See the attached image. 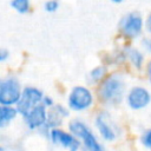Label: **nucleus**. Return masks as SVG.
<instances>
[{
  "instance_id": "nucleus-1",
  "label": "nucleus",
  "mask_w": 151,
  "mask_h": 151,
  "mask_svg": "<svg viewBox=\"0 0 151 151\" xmlns=\"http://www.w3.org/2000/svg\"><path fill=\"white\" fill-rule=\"evenodd\" d=\"M68 131L81 142L86 151H105L103 144L98 140L92 130L81 120H71L68 124Z\"/></svg>"
},
{
  "instance_id": "nucleus-2",
  "label": "nucleus",
  "mask_w": 151,
  "mask_h": 151,
  "mask_svg": "<svg viewBox=\"0 0 151 151\" xmlns=\"http://www.w3.org/2000/svg\"><path fill=\"white\" fill-rule=\"evenodd\" d=\"M123 93H124V83L122 78L118 76H112L107 78L99 87L100 99L110 104L119 103L123 98Z\"/></svg>"
},
{
  "instance_id": "nucleus-3",
  "label": "nucleus",
  "mask_w": 151,
  "mask_h": 151,
  "mask_svg": "<svg viewBox=\"0 0 151 151\" xmlns=\"http://www.w3.org/2000/svg\"><path fill=\"white\" fill-rule=\"evenodd\" d=\"M20 84L15 78H6L0 83V104L5 106L17 105L21 98Z\"/></svg>"
},
{
  "instance_id": "nucleus-4",
  "label": "nucleus",
  "mask_w": 151,
  "mask_h": 151,
  "mask_svg": "<svg viewBox=\"0 0 151 151\" xmlns=\"http://www.w3.org/2000/svg\"><path fill=\"white\" fill-rule=\"evenodd\" d=\"M48 138L55 146L63 147L67 151H79L81 146V142L76 136H73L70 131L66 132L59 127L50 130Z\"/></svg>"
},
{
  "instance_id": "nucleus-5",
  "label": "nucleus",
  "mask_w": 151,
  "mask_h": 151,
  "mask_svg": "<svg viewBox=\"0 0 151 151\" xmlns=\"http://www.w3.org/2000/svg\"><path fill=\"white\" fill-rule=\"evenodd\" d=\"M42 99H44V96L40 90H38L35 87H25L22 91L21 98L18 101L15 109L19 114L25 117L33 107L41 104Z\"/></svg>"
},
{
  "instance_id": "nucleus-6",
  "label": "nucleus",
  "mask_w": 151,
  "mask_h": 151,
  "mask_svg": "<svg viewBox=\"0 0 151 151\" xmlns=\"http://www.w3.org/2000/svg\"><path fill=\"white\" fill-rule=\"evenodd\" d=\"M93 103V96L91 91L84 86H76L72 88L68 96V107L73 111L87 110Z\"/></svg>"
},
{
  "instance_id": "nucleus-7",
  "label": "nucleus",
  "mask_w": 151,
  "mask_h": 151,
  "mask_svg": "<svg viewBox=\"0 0 151 151\" xmlns=\"http://www.w3.org/2000/svg\"><path fill=\"white\" fill-rule=\"evenodd\" d=\"M96 127L100 137L106 142H113L117 138V127L114 126L111 117L106 112H100L96 117Z\"/></svg>"
},
{
  "instance_id": "nucleus-8",
  "label": "nucleus",
  "mask_w": 151,
  "mask_h": 151,
  "mask_svg": "<svg viewBox=\"0 0 151 151\" xmlns=\"http://www.w3.org/2000/svg\"><path fill=\"white\" fill-rule=\"evenodd\" d=\"M47 117H48V112L46 111V106H44L42 104H39L35 107H33L27 113V116L24 117V119L29 130H35V129H42L46 126Z\"/></svg>"
},
{
  "instance_id": "nucleus-9",
  "label": "nucleus",
  "mask_w": 151,
  "mask_h": 151,
  "mask_svg": "<svg viewBox=\"0 0 151 151\" xmlns=\"http://www.w3.org/2000/svg\"><path fill=\"white\" fill-rule=\"evenodd\" d=\"M150 101L151 96L149 91L140 86L131 88V91L127 94V104L132 110H142L146 107Z\"/></svg>"
},
{
  "instance_id": "nucleus-10",
  "label": "nucleus",
  "mask_w": 151,
  "mask_h": 151,
  "mask_svg": "<svg viewBox=\"0 0 151 151\" xmlns=\"http://www.w3.org/2000/svg\"><path fill=\"white\" fill-rule=\"evenodd\" d=\"M142 25H143L142 18L134 13H131L122 20V31L124 32L125 35L132 38L139 34L142 29Z\"/></svg>"
},
{
  "instance_id": "nucleus-11",
  "label": "nucleus",
  "mask_w": 151,
  "mask_h": 151,
  "mask_svg": "<svg viewBox=\"0 0 151 151\" xmlns=\"http://www.w3.org/2000/svg\"><path fill=\"white\" fill-rule=\"evenodd\" d=\"M68 116V111L61 106V105H54L53 107H51V110L48 111V117H47V124L44 129H57L61 122H63V118L67 117Z\"/></svg>"
},
{
  "instance_id": "nucleus-12",
  "label": "nucleus",
  "mask_w": 151,
  "mask_h": 151,
  "mask_svg": "<svg viewBox=\"0 0 151 151\" xmlns=\"http://www.w3.org/2000/svg\"><path fill=\"white\" fill-rule=\"evenodd\" d=\"M18 114V111L13 106H5L1 105L0 107V127L7 126Z\"/></svg>"
},
{
  "instance_id": "nucleus-13",
  "label": "nucleus",
  "mask_w": 151,
  "mask_h": 151,
  "mask_svg": "<svg viewBox=\"0 0 151 151\" xmlns=\"http://www.w3.org/2000/svg\"><path fill=\"white\" fill-rule=\"evenodd\" d=\"M127 55H129L131 63L137 68H139L140 65H142V61H143V55L140 54V52L137 51V50H134V48H130V50H127Z\"/></svg>"
},
{
  "instance_id": "nucleus-14",
  "label": "nucleus",
  "mask_w": 151,
  "mask_h": 151,
  "mask_svg": "<svg viewBox=\"0 0 151 151\" xmlns=\"http://www.w3.org/2000/svg\"><path fill=\"white\" fill-rule=\"evenodd\" d=\"M11 6L19 13H26L29 8L28 0H12Z\"/></svg>"
},
{
  "instance_id": "nucleus-15",
  "label": "nucleus",
  "mask_w": 151,
  "mask_h": 151,
  "mask_svg": "<svg viewBox=\"0 0 151 151\" xmlns=\"http://www.w3.org/2000/svg\"><path fill=\"white\" fill-rule=\"evenodd\" d=\"M105 73H106V68L104 66H98V67H96L94 70L91 71L90 79H91V81H94L96 83V81L100 80L105 76Z\"/></svg>"
},
{
  "instance_id": "nucleus-16",
  "label": "nucleus",
  "mask_w": 151,
  "mask_h": 151,
  "mask_svg": "<svg viewBox=\"0 0 151 151\" xmlns=\"http://www.w3.org/2000/svg\"><path fill=\"white\" fill-rule=\"evenodd\" d=\"M140 143H142V145H143L145 149H147V150L151 151V129L146 130V131L140 136Z\"/></svg>"
},
{
  "instance_id": "nucleus-17",
  "label": "nucleus",
  "mask_w": 151,
  "mask_h": 151,
  "mask_svg": "<svg viewBox=\"0 0 151 151\" xmlns=\"http://www.w3.org/2000/svg\"><path fill=\"white\" fill-rule=\"evenodd\" d=\"M58 7H59V2L57 0H50L45 4V9L47 12H54L58 9Z\"/></svg>"
},
{
  "instance_id": "nucleus-18",
  "label": "nucleus",
  "mask_w": 151,
  "mask_h": 151,
  "mask_svg": "<svg viewBox=\"0 0 151 151\" xmlns=\"http://www.w3.org/2000/svg\"><path fill=\"white\" fill-rule=\"evenodd\" d=\"M41 104H42L44 106H46V107H53V106H54V105H53L54 103H53L52 98H51V97H47V96H45V97H44V99H42Z\"/></svg>"
},
{
  "instance_id": "nucleus-19",
  "label": "nucleus",
  "mask_w": 151,
  "mask_h": 151,
  "mask_svg": "<svg viewBox=\"0 0 151 151\" xmlns=\"http://www.w3.org/2000/svg\"><path fill=\"white\" fill-rule=\"evenodd\" d=\"M7 57H8V52H7L5 48H1V50H0V60L4 61Z\"/></svg>"
},
{
  "instance_id": "nucleus-20",
  "label": "nucleus",
  "mask_w": 151,
  "mask_h": 151,
  "mask_svg": "<svg viewBox=\"0 0 151 151\" xmlns=\"http://www.w3.org/2000/svg\"><path fill=\"white\" fill-rule=\"evenodd\" d=\"M146 28H147V31L151 33V14L147 17V20H146Z\"/></svg>"
},
{
  "instance_id": "nucleus-21",
  "label": "nucleus",
  "mask_w": 151,
  "mask_h": 151,
  "mask_svg": "<svg viewBox=\"0 0 151 151\" xmlns=\"http://www.w3.org/2000/svg\"><path fill=\"white\" fill-rule=\"evenodd\" d=\"M149 77H150V81H151V63L149 64Z\"/></svg>"
},
{
  "instance_id": "nucleus-22",
  "label": "nucleus",
  "mask_w": 151,
  "mask_h": 151,
  "mask_svg": "<svg viewBox=\"0 0 151 151\" xmlns=\"http://www.w3.org/2000/svg\"><path fill=\"white\" fill-rule=\"evenodd\" d=\"M112 1H113V2H122L123 0H112Z\"/></svg>"
}]
</instances>
